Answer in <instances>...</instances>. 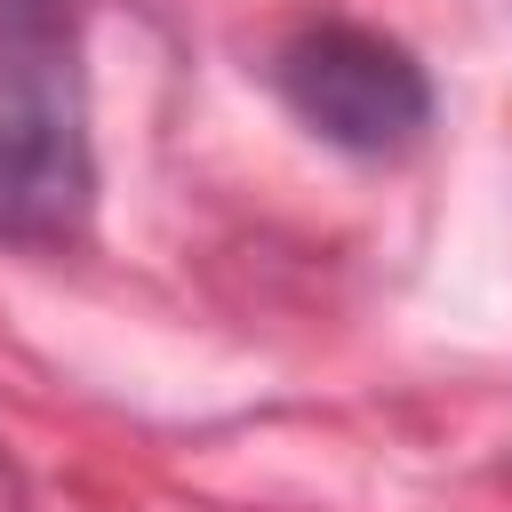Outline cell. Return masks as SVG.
Instances as JSON below:
<instances>
[{
	"instance_id": "obj_2",
	"label": "cell",
	"mask_w": 512,
	"mask_h": 512,
	"mask_svg": "<svg viewBox=\"0 0 512 512\" xmlns=\"http://www.w3.org/2000/svg\"><path fill=\"white\" fill-rule=\"evenodd\" d=\"M272 96L352 160H392L432 128V80L424 64L352 16H312L272 48Z\"/></svg>"
},
{
	"instance_id": "obj_1",
	"label": "cell",
	"mask_w": 512,
	"mask_h": 512,
	"mask_svg": "<svg viewBox=\"0 0 512 512\" xmlns=\"http://www.w3.org/2000/svg\"><path fill=\"white\" fill-rule=\"evenodd\" d=\"M96 216L72 0H0V248H72Z\"/></svg>"
},
{
	"instance_id": "obj_3",
	"label": "cell",
	"mask_w": 512,
	"mask_h": 512,
	"mask_svg": "<svg viewBox=\"0 0 512 512\" xmlns=\"http://www.w3.org/2000/svg\"><path fill=\"white\" fill-rule=\"evenodd\" d=\"M0 512H32V488H24V472H16L8 448H0Z\"/></svg>"
}]
</instances>
